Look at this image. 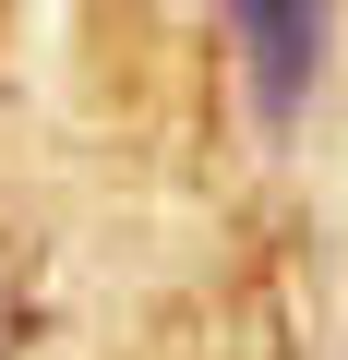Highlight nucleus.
<instances>
[{"label": "nucleus", "mask_w": 348, "mask_h": 360, "mask_svg": "<svg viewBox=\"0 0 348 360\" xmlns=\"http://www.w3.org/2000/svg\"><path fill=\"white\" fill-rule=\"evenodd\" d=\"M324 13L336 0H228V25H240V60H252V96L264 120H288L324 72Z\"/></svg>", "instance_id": "f257e3e1"}]
</instances>
